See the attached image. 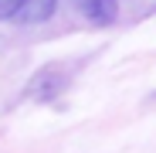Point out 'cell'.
<instances>
[{
  "label": "cell",
  "instance_id": "1",
  "mask_svg": "<svg viewBox=\"0 0 156 153\" xmlns=\"http://www.w3.org/2000/svg\"><path fill=\"white\" fill-rule=\"evenodd\" d=\"M85 20H92L95 27H105L119 17V0H75Z\"/></svg>",
  "mask_w": 156,
  "mask_h": 153
},
{
  "label": "cell",
  "instance_id": "2",
  "mask_svg": "<svg viewBox=\"0 0 156 153\" xmlns=\"http://www.w3.org/2000/svg\"><path fill=\"white\" fill-rule=\"evenodd\" d=\"M55 10H58V0H24L17 24H44V20H51Z\"/></svg>",
  "mask_w": 156,
  "mask_h": 153
},
{
  "label": "cell",
  "instance_id": "3",
  "mask_svg": "<svg viewBox=\"0 0 156 153\" xmlns=\"http://www.w3.org/2000/svg\"><path fill=\"white\" fill-rule=\"evenodd\" d=\"M24 0H0V20H17Z\"/></svg>",
  "mask_w": 156,
  "mask_h": 153
}]
</instances>
